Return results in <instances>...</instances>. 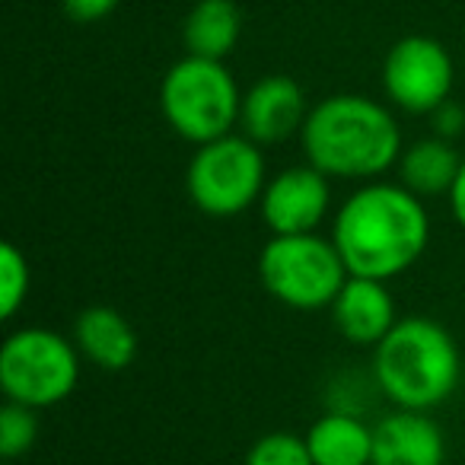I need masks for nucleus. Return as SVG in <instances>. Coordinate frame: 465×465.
<instances>
[{"instance_id": "nucleus-1", "label": "nucleus", "mask_w": 465, "mask_h": 465, "mask_svg": "<svg viewBox=\"0 0 465 465\" xmlns=\"http://www.w3.org/2000/svg\"><path fill=\"white\" fill-rule=\"evenodd\" d=\"M331 242L351 274L392 281L424 255L430 213L401 182H361L331 213Z\"/></svg>"}, {"instance_id": "nucleus-2", "label": "nucleus", "mask_w": 465, "mask_h": 465, "mask_svg": "<svg viewBox=\"0 0 465 465\" xmlns=\"http://www.w3.org/2000/svg\"><path fill=\"white\" fill-rule=\"evenodd\" d=\"M306 163L329 179L373 182L395 169L405 141L395 115L361 93H335L310 109L300 131Z\"/></svg>"}, {"instance_id": "nucleus-3", "label": "nucleus", "mask_w": 465, "mask_h": 465, "mask_svg": "<svg viewBox=\"0 0 465 465\" xmlns=\"http://www.w3.org/2000/svg\"><path fill=\"white\" fill-rule=\"evenodd\" d=\"M370 376L392 408L433 411L462 380V354L450 331L427 316H401L373 348Z\"/></svg>"}, {"instance_id": "nucleus-4", "label": "nucleus", "mask_w": 465, "mask_h": 465, "mask_svg": "<svg viewBox=\"0 0 465 465\" xmlns=\"http://www.w3.org/2000/svg\"><path fill=\"white\" fill-rule=\"evenodd\" d=\"M160 109L182 141L201 143L232 134L240 124L242 90L223 61L185 54L160 84Z\"/></svg>"}, {"instance_id": "nucleus-5", "label": "nucleus", "mask_w": 465, "mask_h": 465, "mask_svg": "<svg viewBox=\"0 0 465 465\" xmlns=\"http://www.w3.org/2000/svg\"><path fill=\"white\" fill-rule=\"evenodd\" d=\"M80 351L74 338L45 325H23L0 344V389L7 401L35 411L54 408L74 395L80 382Z\"/></svg>"}, {"instance_id": "nucleus-6", "label": "nucleus", "mask_w": 465, "mask_h": 465, "mask_svg": "<svg viewBox=\"0 0 465 465\" xmlns=\"http://www.w3.org/2000/svg\"><path fill=\"white\" fill-rule=\"evenodd\" d=\"M259 278L278 303L291 310H329L351 278L331 236L297 232L272 236L259 255Z\"/></svg>"}, {"instance_id": "nucleus-7", "label": "nucleus", "mask_w": 465, "mask_h": 465, "mask_svg": "<svg viewBox=\"0 0 465 465\" xmlns=\"http://www.w3.org/2000/svg\"><path fill=\"white\" fill-rule=\"evenodd\" d=\"M268 185L265 153L246 134H223L194 147L185 169L192 204L213 220H230L259 204Z\"/></svg>"}, {"instance_id": "nucleus-8", "label": "nucleus", "mask_w": 465, "mask_h": 465, "mask_svg": "<svg viewBox=\"0 0 465 465\" xmlns=\"http://www.w3.org/2000/svg\"><path fill=\"white\" fill-rule=\"evenodd\" d=\"M456 84L452 58L430 35H405L382 61V90L395 109L430 115L450 99Z\"/></svg>"}, {"instance_id": "nucleus-9", "label": "nucleus", "mask_w": 465, "mask_h": 465, "mask_svg": "<svg viewBox=\"0 0 465 465\" xmlns=\"http://www.w3.org/2000/svg\"><path fill=\"white\" fill-rule=\"evenodd\" d=\"M259 213L272 236L319 232L331 213V179L312 163L281 169L262 192Z\"/></svg>"}, {"instance_id": "nucleus-10", "label": "nucleus", "mask_w": 465, "mask_h": 465, "mask_svg": "<svg viewBox=\"0 0 465 465\" xmlns=\"http://www.w3.org/2000/svg\"><path fill=\"white\" fill-rule=\"evenodd\" d=\"M312 105L306 103L303 86L287 74H268L255 80L242 93L240 109V131L255 141L259 147H274V143L300 137Z\"/></svg>"}, {"instance_id": "nucleus-11", "label": "nucleus", "mask_w": 465, "mask_h": 465, "mask_svg": "<svg viewBox=\"0 0 465 465\" xmlns=\"http://www.w3.org/2000/svg\"><path fill=\"white\" fill-rule=\"evenodd\" d=\"M386 284L389 281L351 274L344 281L341 293L335 297V303L329 306L335 331L354 348L373 351L401 319L399 310H395V297L389 293Z\"/></svg>"}, {"instance_id": "nucleus-12", "label": "nucleus", "mask_w": 465, "mask_h": 465, "mask_svg": "<svg viewBox=\"0 0 465 465\" xmlns=\"http://www.w3.org/2000/svg\"><path fill=\"white\" fill-rule=\"evenodd\" d=\"M446 437L430 411L392 408L373 424L370 465H443Z\"/></svg>"}, {"instance_id": "nucleus-13", "label": "nucleus", "mask_w": 465, "mask_h": 465, "mask_svg": "<svg viewBox=\"0 0 465 465\" xmlns=\"http://www.w3.org/2000/svg\"><path fill=\"white\" fill-rule=\"evenodd\" d=\"M71 338L80 357L105 373H122L137 357V331L115 306H86L74 319Z\"/></svg>"}, {"instance_id": "nucleus-14", "label": "nucleus", "mask_w": 465, "mask_h": 465, "mask_svg": "<svg viewBox=\"0 0 465 465\" xmlns=\"http://www.w3.org/2000/svg\"><path fill=\"white\" fill-rule=\"evenodd\" d=\"M306 446L316 465H370L373 424H367L357 411L329 408L306 430Z\"/></svg>"}, {"instance_id": "nucleus-15", "label": "nucleus", "mask_w": 465, "mask_h": 465, "mask_svg": "<svg viewBox=\"0 0 465 465\" xmlns=\"http://www.w3.org/2000/svg\"><path fill=\"white\" fill-rule=\"evenodd\" d=\"M462 160L465 156L456 150V143L430 134L405 143L399 163H395V173H399L401 185L418 194V198H446Z\"/></svg>"}, {"instance_id": "nucleus-16", "label": "nucleus", "mask_w": 465, "mask_h": 465, "mask_svg": "<svg viewBox=\"0 0 465 465\" xmlns=\"http://www.w3.org/2000/svg\"><path fill=\"white\" fill-rule=\"evenodd\" d=\"M240 33L242 16L232 0H198L192 14L185 16V26H182L188 54L211 61H223L236 48Z\"/></svg>"}, {"instance_id": "nucleus-17", "label": "nucleus", "mask_w": 465, "mask_h": 465, "mask_svg": "<svg viewBox=\"0 0 465 465\" xmlns=\"http://www.w3.org/2000/svg\"><path fill=\"white\" fill-rule=\"evenodd\" d=\"M39 440V411L20 401H7L0 408V459L16 462Z\"/></svg>"}, {"instance_id": "nucleus-18", "label": "nucleus", "mask_w": 465, "mask_h": 465, "mask_svg": "<svg viewBox=\"0 0 465 465\" xmlns=\"http://www.w3.org/2000/svg\"><path fill=\"white\" fill-rule=\"evenodd\" d=\"M29 262L16 242L0 246V319H14L29 300Z\"/></svg>"}, {"instance_id": "nucleus-19", "label": "nucleus", "mask_w": 465, "mask_h": 465, "mask_svg": "<svg viewBox=\"0 0 465 465\" xmlns=\"http://www.w3.org/2000/svg\"><path fill=\"white\" fill-rule=\"evenodd\" d=\"M242 465H316L310 456L306 437L291 430H274L249 446Z\"/></svg>"}, {"instance_id": "nucleus-20", "label": "nucleus", "mask_w": 465, "mask_h": 465, "mask_svg": "<svg viewBox=\"0 0 465 465\" xmlns=\"http://www.w3.org/2000/svg\"><path fill=\"white\" fill-rule=\"evenodd\" d=\"M122 0H61L64 14L71 16L74 23H99L118 7Z\"/></svg>"}, {"instance_id": "nucleus-21", "label": "nucleus", "mask_w": 465, "mask_h": 465, "mask_svg": "<svg viewBox=\"0 0 465 465\" xmlns=\"http://www.w3.org/2000/svg\"><path fill=\"white\" fill-rule=\"evenodd\" d=\"M430 124H433V134L437 137H446V141H456L465 128V112L459 109L456 103L446 99L437 112H430Z\"/></svg>"}, {"instance_id": "nucleus-22", "label": "nucleus", "mask_w": 465, "mask_h": 465, "mask_svg": "<svg viewBox=\"0 0 465 465\" xmlns=\"http://www.w3.org/2000/svg\"><path fill=\"white\" fill-rule=\"evenodd\" d=\"M446 201H450L452 220H456V223L465 230V160H462V166H459V175H456V182H452V188H450V194H446Z\"/></svg>"}, {"instance_id": "nucleus-23", "label": "nucleus", "mask_w": 465, "mask_h": 465, "mask_svg": "<svg viewBox=\"0 0 465 465\" xmlns=\"http://www.w3.org/2000/svg\"><path fill=\"white\" fill-rule=\"evenodd\" d=\"M4 465H16V462H4Z\"/></svg>"}]
</instances>
